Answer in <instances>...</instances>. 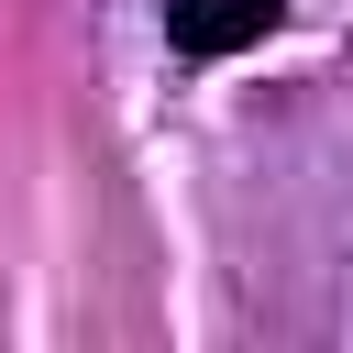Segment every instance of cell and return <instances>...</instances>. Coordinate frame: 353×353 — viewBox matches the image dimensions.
I'll list each match as a JSON object with an SVG mask.
<instances>
[{
    "label": "cell",
    "mask_w": 353,
    "mask_h": 353,
    "mask_svg": "<svg viewBox=\"0 0 353 353\" xmlns=\"http://www.w3.org/2000/svg\"><path fill=\"white\" fill-rule=\"evenodd\" d=\"M276 22V0H165V33L188 44V55H232V44H254Z\"/></svg>",
    "instance_id": "cell-1"
}]
</instances>
